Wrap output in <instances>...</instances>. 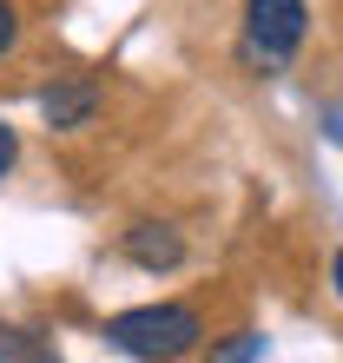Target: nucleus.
<instances>
[{"label":"nucleus","mask_w":343,"mask_h":363,"mask_svg":"<svg viewBox=\"0 0 343 363\" xmlns=\"http://www.w3.org/2000/svg\"><path fill=\"white\" fill-rule=\"evenodd\" d=\"M20 33H27V20H20V7H13V0H0V60H7V53L20 47Z\"/></svg>","instance_id":"7"},{"label":"nucleus","mask_w":343,"mask_h":363,"mask_svg":"<svg viewBox=\"0 0 343 363\" xmlns=\"http://www.w3.org/2000/svg\"><path fill=\"white\" fill-rule=\"evenodd\" d=\"M119 251H125L139 271H179V264H185V231L165 225V218H139V225H125Z\"/></svg>","instance_id":"4"},{"label":"nucleus","mask_w":343,"mask_h":363,"mask_svg":"<svg viewBox=\"0 0 343 363\" xmlns=\"http://www.w3.org/2000/svg\"><path fill=\"white\" fill-rule=\"evenodd\" d=\"M40 119H47L53 133H79V125H93V119H99V79H93V73L53 79V86L40 93Z\"/></svg>","instance_id":"3"},{"label":"nucleus","mask_w":343,"mask_h":363,"mask_svg":"<svg viewBox=\"0 0 343 363\" xmlns=\"http://www.w3.org/2000/svg\"><path fill=\"white\" fill-rule=\"evenodd\" d=\"M99 337H106V350H119V357L179 363V357H191V350L205 344V324H198L191 304H133V311L106 317Z\"/></svg>","instance_id":"1"},{"label":"nucleus","mask_w":343,"mask_h":363,"mask_svg":"<svg viewBox=\"0 0 343 363\" xmlns=\"http://www.w3.org/2000/svg\"><path fill=\"white\" fill-rule=\"evenodd\" d=\"M310 33V7L304 0H244V27H238V67L251 79L284 73L297 47Z\"/></svg>","instance_id":"2"},{"label":"nucleus","mask_w":343,"mask_h":363,"mask_svg":"<svg viewBox=\"0 0 343 363\" xmlns=\"http://www.w3.org/2000/svg\"><path fill=\"white\" fill-rule=\"evenodd\" d=\"M13 165H20V133H13L7 119H0V179H7Z\"/></svg>","instance_id":"8"},{"label":"nucleus","mask_w":343,"mask_h":363,"mask_svg":"<svg viewBox=\"0 0 343 363\" xmlns=\"http://www.w3.org/2000/svg\"><path fill=\"white\" fill-rule=\"evenodd\" d=\"M0 357H27V363H47L53 344L47 337H33V330H13V324H0Z\"/></svg>","instance_id":"6"},{"label":"nucleus","mask_w":343,"mask_h":363,"mask_svg":"<svg viewBox=\"0 0 343 363\" xmlns=\"http://www.w3.org/2000/svg\"><path fill=\"white\" fill-rule=\"evenodd\" d=\"M264 330H231L225 344H211V363H251V357H264Z\"/></svg>","instance_id":"5"},{"label":"nucleus","mask_w":343,"mask_h":363,"mask_svg":"<svg viewBox=\"0 0 343 363\" xmlns=\"http://www.w3.org/2000/svg\"><path fill=\"white\" fill-rule=\"evenodd\" d=\"M330 291H337V304H343V251L330 258Z\"/></svg>","instance_id":"9"}]
</instances>
